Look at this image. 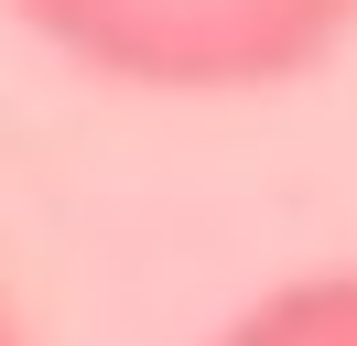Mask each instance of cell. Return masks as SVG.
Returning <instances> with one entry per match:
<instances>
[{
  "label": "cell",
  "instance_id": "obj_2",
  "mask_svg": "<svg viewBox=\"0 0 357 346\" xmlns=\"http://www.w3.org/2000/svg\"><path fill=\"white\" fill-rule=\"evenodd\" d=\"M217 346H357V271H314L282 281L271 303H249Z\"/></svg>",
  "mask_w": 357,
  "mask_h": 346
},
{
  "label": "cell",
  "instance_id": "obj_3",
  "mask_svg": "<svg viewBox=\"0 0 357 346\" xmlns=\"http://www.w3.org/2000/svg\"><path fill=\"white\" fill-rule=\"evenodd\" d=\"M0 346H11V314H0Z\"/></svg>",
  "mask_w": 357,
  "mask_h": 346
},
{
  "label": "cell",
  "instance_id": "obj_1",
  "mask_svg": "<svg viewBox=\"0 0 357 346\" xmlns=\"http://www.w3.org/2000/svg\"><path fill=\"white\" fill-rule=\"evenodd\" d=\"M54 54L152 98H260L357 33V0H11Z\"/></svg>",
  "mask_w": 357,
  "mask_h": 346
}]
</instances>
